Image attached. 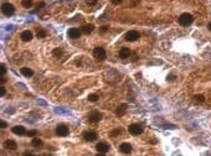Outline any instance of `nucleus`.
Masks as SVG:
<instances>
[{
  "label": "nucleus",
  "instance_id": "obj_1",
  "mask_svg": "<svg viewBox=\"0 0 211 156\" xmlns=\"http://www.w3.org/2000/svg\"><path fill=\"white\" fill-rule=\"evenodd\" d=\"M178 20H179V24H180L181 26H188V25H190L194 21V18H193L191 14L184 13V14H181L180 16H179Z\"/></svg>",
  "mask_w": 211,
  "mask_h": 156
},
{
  "label": "nucleus",
  "instance_id": "obj_2",
  "mask_svg": "<svg viewBox=\"0 0 211 156\" xmlns=\"http://www.w3.org/2000/svg\"><path fill=\"white\" fill-rule=\"evenodd\" d=\"M1 10H3V14L6 15V16H11V15H14V13H15L14 5L9 4V3H4L1 5Z\"/></svg>",
  "mask_w": 211,
  "mask_h": 156
},
{
  "label": "nucleus",
  "instance_id": "obj_3",
  "mask_svg": "<svg viewBox=\"0 0 211 156\" xmlns=\"http://www.w3.org/2000/svg\"><path fill=\"white\" fill-rule=\"evenodd\" d=\"M93 56L96 57L97 60L99 61H103L106 58V50L102 47H96L93 50Z\"/></svg>",
  "mask_w": 211,
  "mask_h": 156
},
{
  "label": "nucleus",
  "instance_id": "obj_4",
  "mask_svg": "<svg viewBox=\"0 0 211 156\" xmlns=\"http://www.w3.org/2000/svg\"><path fill=\"white\" fill-rule=\"evenodd\" d=\"M128 130L132 135H140L143 133V128H142L139 124H132V125L128 128Z\"/></svg>",
  "mask_w": 211,
  "mask_h": 156
},
{
  "label": "nucleus",
  "instance_id": "obj_5",
  "mask_svg": "<svg viewBox=\"0 0 211 156\" xmlns=\"http://www.w3.org/2000/svg\"><path fill=\"white\" fill-rule=\"evenodd\" d=\"M56 134L59 135V136H67L68 128L66 125H63V124H60V125H57V128H56Z\"/></svg>",
  "mask_w": 211,
  "mask_h": 156
},
{
  "label": "nucleus",
  "instance_id": "obj_6",
  "mask_svg": "<svg viewBox=\"0 0 211 156\" xmlns=\"http://www.w3.org/2000/svg\"><path fill=\"white\" fill-rule=\"evenodd\" d=\"M139 39V34L137 32V31L134 30H132V31H128L125 35V40L127 41H129V42H133V41H137Z\"/></svg>",
  "mask_w": 211,
  "mask_h": 156
},
{
  "label": "nucleus",
  "instance_id": "obj_7",
  "mask_svg": "<svg viewBox=\"0 0 211 156\" xmlns=\"http://www.w3.org/2000/svg\"><path fill=\"white\" fill-rule=\"evenodd\" d=\"M101 119H102V114L98 113V112H92L88 115V120L91 123H98Z\"/></svg>",
  "mask_w": 211,
  "mask_h": 156
},
{
  "label": "nucleus",
  "instance_id": "obj_8",
  "mask_svg": "<svg viewBox=\"0 0 211 156\" xmlns=\"http://www.w3.org/2000/svg\"><path fill=\"white\" fill-rule=\"evenodd\" d=\"M96 149H97V151L98 152H102V154H106L109 150V145L107 144V143H103V141H101V143H98L97 145H96Z\"/></svg>",
  "mask_w": 211,
  "mask_h": 156
},
{
  "label": "nucleus",
  "instance_id": "obj_9",
  "mask_svg": "<svg viewBox=\"0 0 211 156\" xmlns=\"http://www.w3.org/2000/svg\"><path fill=\"white\" fill-rule=\"evenodd\" d=\"M81 36V30H78V29H70L68 30V37L70 39H78Z\"/></svg>",
  "mask_w": 211,
  "mask_h": 156
},
{
  "label": "nucleus",
  "instance_id": "obj_10",
  "mask_svg": "<svg viewBox=\"0 0 211 156\" xmlns=\"http://www.w3.org/2000/svg\"><path fill=\"white\" fill-rule=\"evenodd\" d=\"M83 138H84L86 141H94L96 138H97V134L94 133V131H87V133H84Z\"/></svg>",
  "mask_w": 211,
  "mask_h": 156
},
{
  "label": "nucleus",
  "instance_id": "obj_11",
  "mask_svg": "<svg viewBox=\"0 0 211 156\" xmlns=\"http://www.w3.org/2000/svg\"><path fill=\"white\" fill-rule=\"evenodd\" d=\"M21 40L25 41V42H28V41H31L33 40V32L29 30L24 31V32H21Z\"/></svg>",
  "mask_w": 211,
  "mask_h": 156
},
{
  "label": "nucleus",
  "instance_id": "obj_12",
  "mask_svg": "<svg viewBox=\"0 0 211 156\" xmlns=\"http://www.w3.org/2000/svg\"><path fill=\"white\" fill-rule=\"evenodd\" d=\"M4 146L9 149V150H16L18 149V144L14 141V140H6V141L4 143Z\"/></svg>",
  "mask_w": 211,
  "mask_h": 156
},
{
  "label": "nucleus",
  "instance_id": "obj_13",
  "mask_svg": "<svg viewBox=\"0 0 211 156\" xmlns=\"http://www.w3.org/2000/svg\"><path fill=\"white\" fill-rule=\"evenodd\" d=\"M129 56H130V50H129V48L122 47V48L119 50V57H120V58L125 60V58H128Z\"/></svg>",
  "mask_w": 211,
  "mask_h": 156
},
{
  "label": "nucleus",
  "instance_id": "obj_14",
  "mask_svg": "<svg viewBox=\"0 0 211 156\" xmlns=\"http://www.w3.org/2000/svg\"><path fill=\"white\" fill-rule=\"evenodd\" d=\"M120 151H122L123 154H129L132 151V145L128 144V143H123L122 145H120Z\"/></svg>",
  "mask_w": 211,
  "mask_h": 156
},
{
  "label": "nucleus",
  "instance_id": "obj_15",
  "mask_svg": "<svg viewBox=\"0 0 211 156\" xmlns=\"http://www.w3.org/2000/svg\"><path fill=\"white\" fill-rule=\"evenodd\" d=\"M93 29H94V26L91 25V24H89V25H84V26H82V27H81V32L84 34V35H88V34L92 32Z\"/></svg>",
  "mask_w": 211,
  "mask_h": 156
},
{
  "label": "nucleus",
  "instance_id": "obj_16",
  "mask_svg": "<svg viewBox=\"0 0 211 156\" xmlns=\"http://www.w3.org/2000/svg\"><path fill=\"white\" fill-rule=\"evenodd\" d=\"M13 133L16 134V135H24L26 131H25V128L21 126V125H16L13 128Z\"/></svg>",
  "mask_w": 211,
  "mask_h": 156
},
{
  "label": "nucleus",
  "instance_id": "obj_17",
  "mask_svg": "<svg viewBox=\"0 0 211 156\" xmlns=\"http://www.w3.org/2000/svg\"><path fill=\"white\" fill-rule=\"evenodd\" d=\"M21 74L29 78V77H31L34 74V72H33L31 68H29V67H23V68H21Z\"/></svg>",
  "mask_w": 211,
  "mask_h": 156
},
{
  "label": "nucleus",
  "instance_id": "obj_18",
  "mask_svg": "<svg viewBox=\"0 0 211 156\" xmlns=\"http://www.w3.org/2000/svg\"><path fill=\"white\" fill-rule=\"evenodd\" d=\"M31 144H33V146L39 148V146H41V145H42V141H41L39 138H34V139H33V141H31Z\"/></svg>",
  "mask_w": 211,
  "mask_h": 156
},
{
  "label": "nucleus",
  "instance_id": "obj_19",
  "mask_svg": "<svg viewBox=\"0 0 211 156\" xmlns=\"http://www.w3.org/2000/svg\"><path fill=\"white\" fill-rule=\"evenodd\" d=\"M21 5H23L24 8H30L31 5H33V0H23V1H21Z\"/></svg>",
  "mask_w": 211,
  "mask_h": 156
},
{
  "label": "nucleus",
  "instance_id": "obj_20",
  "mask_svg": "<svg viewBox=\"0 0 211 156\" xmlns=\"http://www.w3.org/2000/svg\"><path fill=\"white\" fill-rule=\"evenodd\" d=\"M194 98H195V100H196L198 103H203V102H205V98H204V96H201V94L195 96Z\"/></svg>",
  "mask_w": 211,
  "mask_h": 156
},
{
  "label": "nucleus",
  "instance_id": "obj_21",
  "mask_svg": "<svg viewBox=\"0 0 211 156\" xmlns=\"http://www.w3.org/2000/svg\"><path fill=\"white\" fill-rule=\"evenodd\" d=\"M38 37H39V39L46 37V31H45V30H39V31H38Z\"/></svg>",
  "mask_w": 211,
  "mask_h": 156
},
{
  "label": "nucleus",
  "instance_id": "obj_22",
  "mask_svg": "<svg viewBox=\"0 0 211 156\" xmlns=\"http://www.w3.org/2000/svg\"><path fill=\"white\" fill-rule=\"evenodd\" d=\"M88 100L89 102H97L98 100V96L97 94H89L88 96Z\"/></svg>",
  "mask_w": 211,
  "mask_h": 156
},
{
  "label": "nucleus",
  "instance_id": "obj_23",
  "mask_svg": "<svg viewBox=\"0 0 211 156\" xmlns=\"http://www.w3.org/2000/svg\"><path fill=\"white\" fill-rule=\"evenodd\" d=\"M124 112H125V108H124V107H120V108H118L117 110H115V114H117V115H123Z\"/></svg>",
  "mask_w": 211,
  "mask_h": 156
},
{
  "label": "nucleus",
  "instance_id": "obj_24",
  "mask_svg": "<svg viewBox=\"0 0 211 156\" xmlns=\"http://www.w3.org/2000/svg\"><path fill=\"white\" fill-rule=\"evenodd\" d=\"M0 72H1V76H4L5 73H6V67H5L4 63L0 65Z\"/></svg>",
  "mask_w": 211,
  "mask_h": 156
},
{
  "label": "nucleus",
  "instance_id": "obj_25",
  "mask_svg": "<svg viewBox=\"0 0 211 156\" xmlns=\"http://www.w3.org/2000/svg\"><path fill=\"white\" fill-rule=\"evenodd\" d=\"M36 134H38L36 130H30V131H28V136H36Z\"/></svg>",
  "mask_w": 211,
  "mask_h": 156
},
{
  "label": "nucleus",
  "instance_id": "obj_26",
  "mask_svg": "<svg viewBox=\"0 0 211 156\" xmlns=\"http://www.w3.org/2000/svg\"><path fill=\"white\" fill-rule=\"evenodd\" d=\"M86 3H87L88 5H91V6H93V5L97 4V0H86Z\"/></svg>",
  "mask_w": 211,
  "mask_h": 156
},
{
  "label": "nucleus",
  "instance_id": "obj_27",
  "mask_svg": "<svg viewBox=\"0 0 211 156\" xmlns=\"http://www.w3.org/2000/svg\"><path fill=\"white\" fill-rule=\"evenodd\" d=\"M61 53H62L61 50H57V48H56V50L54 51V55H55V56H61Z\"/></svg>",
  "mask_w": 211,
  "mask_h": 156
},
{
  "label": "nucleus",
  "instance_id": "obj_28",
  "mask_svg": "<svg viewBox=\"0 0 211 156\" xmlns=\"http://www.w3.org/2000/svg\"><path fill=\"white\" fill-rule=\"evenodd\" d=\"M112 1V4H114V5H118V4H120L123 1V0H110Z\"/></svg>",
  "mask_w": 211,
  "mask_h": 156
},
{
  "label": "nucleus",
  "instance_id": "obj_29",
  "mask_svg": "<svg viewBox=\"0 0 211 156\" xmlns=\"http://www.w3.org/2000/svg\"><path fill=\"white\" fill-rule=\"evenodd\" d=\"M0 96H1V97L5 96V89H4L3 87H0Z\"/></svg>",
  "mask_w": 211,
  "mask_h": 156
},
{
  "label": "nucleus",
  "instance_id": "obj_30",
  "mask_svg": "<svg viewBox=\"0 0 211 156\" xmlns=\"http://www.w3.org/2000/svg\"><path fill=\"white\" fill-rule=\"evenodd\" d=\"M108 29H109L108 26H102V27H101V32H106V31H107Z\"/></svg>",
  "mask_w": 211,
  "mask_h": 156
},
{
  "label": "nucleus",
  "instance_id": "obj_31",
  "mask_svg": "<svg viewBox=\"0 0 211 156\" xmlns=\"http://www.w3.org/2000/svg\"><path fill=\"white\" fill-rule=\"evenodd\" d=\"M0 125H1V129H4V128H6V123L4 120H1V124H0Z\"/></svg>",
  "mask_w": 211,
  "mask_h": 156
},
{
  "label": "nucleus",
  "instance_id": "obj_32",
  "mask_svg": "<svg viewBox=\"0 0 211 156\" xmlns=\"http://www.w3.org/2000/svg\"><path fill=\"white\" fill-rule=\"evenodd\" d=\"M5 81H6V79H5L4 77H1V79H0V83H1V84H3V83H5Z\"/></svg>",
  "mask_w": 211,
  "mask_h": 156
},
{
  "label": "nucleus",
  "instance_id": "obj_33",
  "mask_svg": "<svg viewBox=\"0 0 211 156\" xmlns=\"http://www.w3.org/2000/svg\"><path fill=\"white\" fill-rule=\"evenodd\" d=\"M24 156H34V155H33V154H30V152H25Z\"/></svg>",
  "mask_w": 211,
  "mask_h": 156
},
{
  "label": "nucleus",
  "instance_id": "obj_34",
  "mask_svg": "<svg viewBox=\"0 0 211 156\" xmlns=\"http://www.w3.org/2000/svg\"><path fill=\"white\" fill-rule=\"evenodd\" d=\"M96 156H106V155H104V154H102V152H98Z\"/></svg>",
  "mask_w": 211,
  "mask_h": 156
},
{
  "label": "nucleus",
  "instance_id": "obj_35",
  "mask_svg": "<svg viewBox=\"0 0 211 156\" xmlns=\"http://www.w3.org/2000/svg\"><path fill=\"white\" fill-rule=\"evenodd\" d=\"M209 29H210V30H211V22H210V24H209Z\"/></svg>",
  "mask_w": 211,
  "mask_h": 156
}]
</instances>
